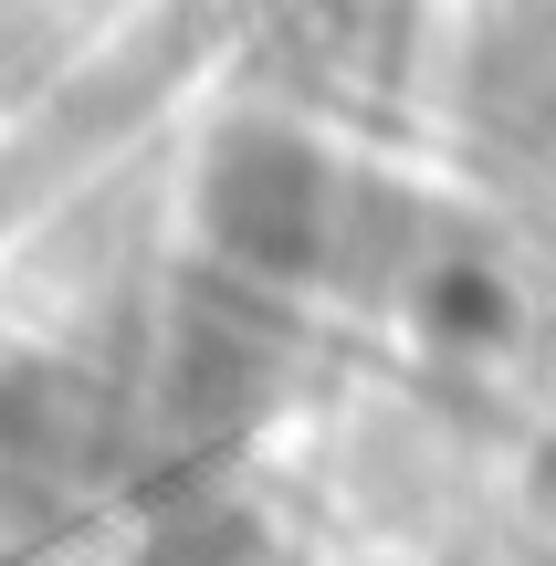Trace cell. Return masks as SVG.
Instances as JSON below:
<instances>
[{"label": "cell", "mask_w": 556, "mask_h": 566, "mask_svg": "<svg viewBox=\"0 0 556 566\" xmlns=\"http://www.w3.org/2000/svg\"><path fill=\"white\" fill-rule=\"evenodd\" d=\"M336 221H347V179L315 147H294V137L221 147V168H210V231L252 273H273V283L336 273Z\"/></svg>", "instance_id": "1"}, {"label": "cell", "mask_w": 556, "mask_h": 566, "mask_svg": "<svg viewBox=\"0 0 556 566\" xmlns=\"http://www.w3.org/2000/svg\"><path fill=\"white\" fill-rule=\"evenodd\" d=\"M462 95H473V126H483V137L556 147V11H546V0H515V11L483 21Z\"/></svg>", "instance_id": "2"}, {"label": "cell", "mask_w": 556, "mask_h": 566, "mask_svg": "<svg viewBox=\"0 0 556 566\" xmlns=\"http://www.w3.org/2000/svg\"><path fill=\"white\" fill-rule=\"evenodd\" d=\"M494 566H556V546H546V556H494Z\"/></svg>", "instance_id": "3"}]
</instances>
